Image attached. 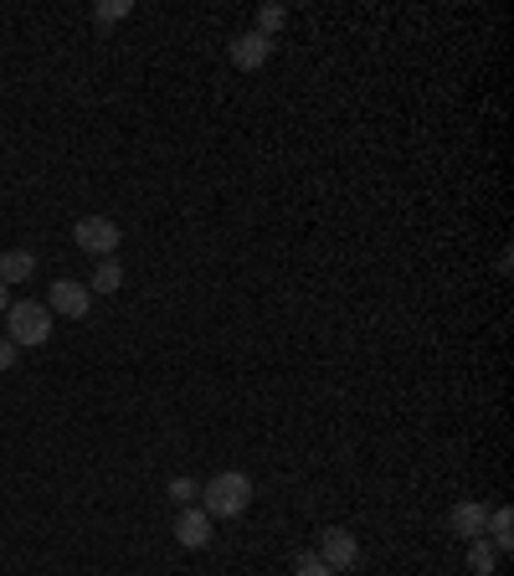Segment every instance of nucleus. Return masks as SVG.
<instances>
[{"mask_svg":"<svg viewBox=\"0 0 514 576\" xmlns=\"http://www.w3.org/2000/svg\"><path fill=\"white\" fill-rule=\"evenodd\" d=\"M293 576H335V572H329V566L314 556V551H299V561H293Z\"/></svg>","mask_w":514,"mask_h":576,"instance_id":"4468645a","label":"nucleus"},{"mask_svg":"<svg viewBox=\"0 0 514 576\" xmlns=\"http://www.w3.org/2000/svg\"><path fill=\"white\" fill-rule=\"evenodd\" d=\"M5 309H11V288L0 284V320H5Z\"/></svg>","mask_w":514,"mask_h":576,"instance_id":"a211bd4d","label":"nucleus"},{"mask_svg":"<svg viewBox=\"0 0 514 576\" xmlns=\"http://www.w3.org/2000/svg\"><path fill=\"white\" fill-rule=\"evenodd\" d=\"M87 304H93L87 284H72V278H57L51 293H47V309H51V314H68V320H83Z\"/></svg>","mask_w":514,"mask_h":576,"instance_id":"39448f33","label":"nucleus"},{"mask_svg":"<svg viewBox=\"0 0 514 576\" xmlns=\"http://www.w3.org/2000/svg\"><path fill=\"white\" fill-rule=\"evenodd\" d=\"M247 505H253V479L237 474V469L217 474V479H211V484L201 489V509L211 515V520H237Z\"/></svg>","mask_w":514,"mask_h":576,"instance_id":"f257e3e1","label":"nucleus"},{"mask_svg":"<svg viewBox=\"0 0 514 576\" xmlns=\"http://www.w3.org/2000/svg\"><path fill=\"white\" fill-rule=\"evenodd\" d=\"M483 526H489V505H479V499H463V505H453V515H447V530L463 535V541H479Z\"/></svg>","mask_w":514,"mask_h":576,"instance_id":"6e6552de","label":"nucleus"},{"mask_svg":"<svg viewBox=\"0 0 514 576\" xmlns=\"http://www.w3.org/2000/svg\"><path fill=\"white\" fill-rule=\"evenodd\" d=\"M32 273H36V253H32V247H11V253H0V284H5V288L26 284Z\"/></svg>","mask_w":514,"mask_h":576,"instance_id":"1a4fd4ad","label":"nucleus"},{"mask_svg":"<svg viewBox=\"0 0 514 576\" xmlns=\"http://www.w3.org/2000/svg\"><path fill=\"white\" fill-rule=\"evenodd\" d=\"M5 324H11V345L16 350H36V345H47L51 339V309L36 304V299H21V304L5 309Z\"/></svg>","mask_w":514,"mask_h":576,"instance_id":"f03ea898","label":"nucleus"},{"mask_svg":"<svg viewBox=\"0 0 514 576\" xmlns=\"http://www.w3.org/2000/svg\"><path fill=\"white\" fill-rule=\"evenodd\" d=\"M489 545H494V551H514V515L504 505L499 509H489Z\"/></svg>","mask_w":514,"mask_h":576,"instance_id":"9d476101","label":"nucleus"},{"mask_svg":"<svg viewBox=\"0 0 514 576\" xmlns=\"http://www.w3.org/2000/svg\"><path fill=\"white\" fill-rule=\"evenodd\" d=\"M72 242L83 247V253H93L103 263V257H114V247H119V221L108 217H83L78 227H72Z\"/></svg>","mask_w":514,"mask_h":576,"instance_id":"7ed1b4c3","label":"nucleus"},{"mask_svg":"<svg viewBox=\"0 0 514 576\" xmlns=\"http://www.w3.org/2000/svg\"><path fill=\"white\" fill-rule=\"evenodd\" d=\"M283 21H289V11H283V5H262V11H257V26H253V32H262L268 42H273V36L283 32Z\"/></svg>","mask_w":514,"mask_h":576,"instance_id":"ddd939ff","label":"nucleus"},{"mask_svg":"<svg viewBox=\"0 0 514 576\" xmlns=\"http://www.w3.org/2000/svg\"><path fill=\"white\" fill-rule=\"evenodd\" d=\"M175 541L186 545V551H201V545H211V515L196 505L180 509V520H175Z\"/></svg>","mask_w":514,"mask_h":576,"instance_id":"0eeeda50","label":"nucleus"},{"mask_svg":"<svg viewBox=\"0 0 514 576\" xmlns=\"http://www.w3.org/2000/svg\"><path fill=\"white\" fill-rule=\"evenodd\" d=\"M119 284H124L119 257H103L98 268H93V278H87V293H119Z\"/></svg>","mask_w":514,"mask_h":576,"instance_id":"9b49d317","label":"nucleus"},{"mask_svg":"<svg viewBox=\"0 0 514 576\" xmlns=\"http://www.w3.org/2000/svg\"><path fill=\"white\" fill-rule=\"evenodd\" d=\"M494 566H499L494 545L483 541V535H479V541H468V572H474V576H494Z\"/></svg>","mask_w":514,"mask_h":576,"instance_id":"f8f14e48","label":"nucleus"},{"mask_svg":"<svg viewBox=\"0 0 514 576\" xmlns=\"http://www.w3.org/2000/svg\"><path fill=\"white\" fill-rule=\"evenodd\" d=\"M226 51H232V62H237L242 72H257L268 57H273V42H268L262 32H242V36H232V47Z\"/></svg>","mask_w":514,"mask_h":576,"instance_id":"423d86ee","label":"nucleus"},{"mask_svg":"<svg viewBox=\"0 0 514 576\" xmlns=\"http://www.w3.org/2000/svg\"><path fill=\"white\" fill-rule=\"evenodd\" d=\"M314 556L340 576V572H350V566L360 561V541L344 526H329V530H319V551H314Z\"/></svg>","mask_w":514,"mask_h":576,"instance_id":"20e7f679","label":"nucleus"},{"mask_svg":"<svg viewBox=\"0 0 514 576\" xmlns=\"http://www.w3.org/2000/svg\"><path fill=\"white\" fill-rule=\"evenodd\" d=\"M196 494H201V489H196L190 479H171V499H175L180 509H186V505H196Z\"/></svg>","mask_w":514,"mask_h":576,"instance_id":"2eb2a0df","label":"nucleus"},{"mask_svg":"<svg viewBox=\"0 0 514 576\" xmlns=\"http://www.w3.org/2000/svg\"><path fill=\"white\" fill-rule=\"evenodd\" d=\"M16 356H21V350L5 335H0V371H11V366H16Z\"/></svg>","mask_w":514,"mask_h":576,"instance_id":"f3484780","label":"nucleus"},{"mask_svg":"<svg viewBox=\"0 0 514 576\" xmlns=\"http://www.w3.org/2000/svg\"><path fill=\"white\" fill-rule=\"evenodd\" d=\"M93 16H98L103 26H108V21H124V16H129V0H103L98 11H93Z\"/></svg>","mask_w":514,"mask_h":576,"instance_id":"dca6fc26","label":"nucleus"}]
</instances>
